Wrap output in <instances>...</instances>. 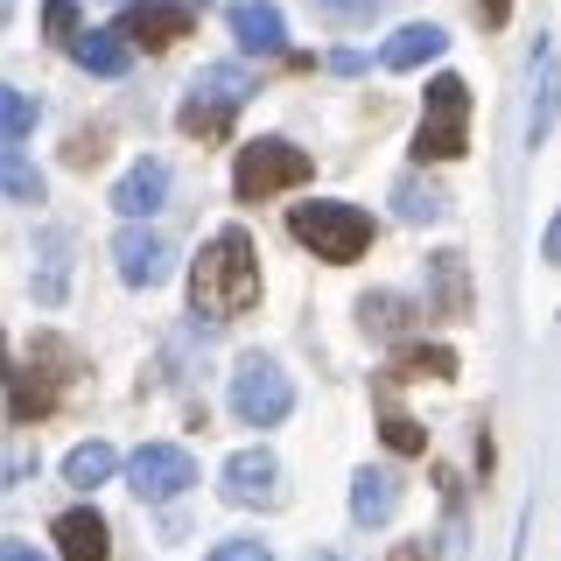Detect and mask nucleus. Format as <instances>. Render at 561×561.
<instances>
[{
  "label": "nucleus",
  "instance_id": "nucleus-1",
  "mask_svg": "<svg viewBox=\"0 0 561 561\" xmlns=\"http://www.w3.org/2000/svg\"><path fill=\"white\" fill-rule=\"evenodd\" d=\"M190 302H197V316H210V323H232V316H245L260 302V253L239 225H225V232L190 260Z\"/></svg>",
  "mask_w": 561,
  "mask_h": 561
},
{
  "label": "nucleus",
  "instance_id": "nucleus-2",
  "mask_svg": "<svg viewBox=\"0 0 561 561\" xmlns=\"http://www.w3.org/2000/svg\"><path fill=\"white\" fill-rule=\"evenodd\" d=\"M288 232H295V245H309L316 260H330V267H351V260L373 253V218H365L358 204H295Z\"/></svg>",
  "mask_w": 561,
  "mask_h": 561
},
{
  "label": "nucleus",
  "instance_id": "nucleus-3",
  "mask_svg": "<svg viewBox=\"0 0 561 561\" xmlns=\"http://www.w3.org/2000/svg\"><path fill=\"white\" fill-rule=\"evenodd\" d=\"M463 148H470V92H463L456 70H435L428 78V119H421V134H414V162L421 169L463 162Z\"/></svg>",
  "mask_w": 561,
  "mask_h": 561
},
{
  "label": "nucleus",
  "instance_id": "nucleus-4",
  "mask_svg": "<svg viewBox=\"0 0 561 561\" xmlns=\"http://www.w3.org/2000/svg\"><path fill=\"white\" fill-rule=\"evenodd\" d=\"M253 99V78L239 64H210L197 84L183 92V134L190 140H225L232 134V113Z\"/></svg>",
  "mask_w": 561,
  "mask_h": 561
},
{
  "label": "nucleus",
  "instance_id": "nucleus-5",
  "mask_svg": "<svg viewBox=\"0 0 561 561\" xmlns=\"http://www.w3.org/2000/svg\"><path fill=\"white\" fill-rule=\"evenodd\" d=\"M309 154L295 148V140H245L239 148V162H232V190H239V204H267L280 197V190H295V183H309Z\"/></svg>",
  "mask_w": 561,
  "mask_h": 561
},
{
  "label": "nucleus",
  "instance_id": "nucleus-6",
  "mask_svg": "<svg viewBox=\"0 0 561 561\" xmlns=\"http://www.w3.org/2000/svg\"><path fill=\"white\" fill-rule=\"evenodd\" d=\"M232 414L253 421V428H274V421L295 414V386H288V373H280L267 351H245V358L232 365Z\"/></svg>",
  "mask_w": 561,
  "mask_h": 561
},
{
  "label": "nucleus",
  "instance_id": "nucleus-7",
  "mask_svg": "<svg viewBox=\"0 0 561 561\" xmlns=\"http://www.w3.org/2000/svg\"><path fill=\"white\" fill-rule=\"evenodd\" d=\"M64 379H70L64 344L43 337V344H35V365H14V373H8V421H22V428H28V421H49V414H57Z\"/></svg>",
  "mask_w": 561,
  "mask_h": 561
},
{
  "label": "nucleus",
  "instance_id": "nucleus-8",
  "mask_svg": "<svg viewBox=\"0 0 561 561\" xmlns=\"http://www.w3.org/2000/svg\"><path fill=\"white\" fill-rule=\"evenodd\" d=\"M127 484L140 491V499H175V491L197 484V456L175 449V443H148L127 456Z\"/></svg>",
  "mask_w": 561,
  "mask_h": 561
},
{
  "label": "nucleus",
  "instance_id": "nucleus-9",
  "mask_svg": "<svg viewBox=\"0 0 561 561\" xmlns=\"http://www.w3.org/2000/svg\"><path fill=\"white\" fill-rule=\"evenodd\" d=\"M554 119H561V49H554V35H540L534 43V92H526V148H540L554 134Z\"/></svg>",
  "mask_w": 561,
  "mask_h": 561
},
{
  "label": "nucleus",
  "instance_id": "nucleus-10",
  "mask_svg": "<svg viewBox=\"0 0 561 561\" xmlns=\"http://www.w3.org/2000/svg\"><path fill=\"white\" fill-rule=\"evenodd\" d=\"M225 499L232 505H274V484H280V456L267 443H253V449H232L225 456Z\"/></svg>",
  "mask_w": 561,
  "mask_h": 561
},
{
  "label": "nucleus",
  "instance_id": "nucleus-11",
  "mask_svg": "<svg viewBox=\"0 0 561 561\" xmlns=\"http://www.w3.org/2000/svg\"><path fill=\"white\" fill-rule=\"evenodd\" d=\"M119 35H127L134 49H169L190 35V8L183 0H134L127 22H119Z\"/></svg>",
  "mask_w": 561,
  "mask_h": 561
},
{
  "label": "nucleus",
  "instance_id": "nucleus-12",
  "mask_svg": "<svg viewBox=\"0 0 561 561\" xmlns=\"http://www.w3.org/2000/svg\"><path fill=\"white\" fill-rule=\"evenodd\" d=\"M169 197V162H154V154H140V162L113 183V210L119 218H154Z\"/></svg>",
  "mask_w": 561,
  "mask_h": 561
},
{
  "label": "nucleus",
  "instance_id": "nucleus-13",
  "mask_svg": "<svg viewBox=\"0 0 561 561\" xmlns=\"http://www.w3.org/2000/svg\"><path fill=\"white\" fill-rule=\"evenodd\" d=\"M113 260H119V274H127L134 288H148V280H162V274H169V245L154 239L140 218H127V225H119V239H113Z\"/></svg>",
  "mask_w": 561,
  "mask_h": 561
},
{
  "label": "nucleus",
  "instance_id": "nucleus-14",
  "mask_svg": "<svg viewBox=\"0 0 561 561\" xmlns=\"http://www.w3.org/2000/svg\"><path fill=\"white\" fill-rule=\"evenodd\" d=\"M232 35H239V49H253V57H280V49H288V22H280L274 0H239Z\"/></svg>",
  "mask_w": 561,
  "mask_h": 561
},
{
  "label": "nucleus",
  "instance_id": "nucleus-15",
  "mask_svg": "<svg viewBox=\"0 0 561 561\" xmlns=\"http://www.w3.org/2000/svg\"><path fill=\"white\" fill-rule=\"evenodd\" d=\"M57 554L64 561H113L105 519L92 513V505H70V513H57Z\"/></svg>",
  "mask_w": 561,
  "mask_h": 561
},
{
  "label": "nucleus",
  "instance_id": "nucleus-16",
  "mask_svg": "<svg viewBox=\"0 0 561 561\" xmlns=\"http://www.w3.org/2000/svg\"><path fill=\"white\" fill-rule=\"evenodd\" d=\"M443 49H449V35L435 28V22H408V28H393V35H386L379 64H386V70H421L428 57H443Z\"/></svg>",
  "mask_w": 561,
  "mask_h": 561
},
{
  "label": "nucleus",
  "instance_id": "nucleus-17",
  "mask_svg": "<svg viewBox=\"0 0 561 561\" xmlns=\"http://www.w3.org/2000/svg\"><path fill=\"white\" fill-rule=\"evenodd\" d=\"M393 505H400V484L386 478V470H373V463L351 470V519H358V526H386Z\"/></svg>",
  "mask_w": 561,
  "mask_h": 561
},
{
  "label": "nucleus",
  "instance_id": "nucleus-18",
  "mask_svg": "<svg viewBox=\"0 0 561 561\" xmlns=\"http://www.w3.org/2000/svg\"><path fill=\"white\" fill-rule=\"evenodd\" d=\"M70 57L92 70V78H127V64H134V57H127V35H119V28H92V35L78 28Z\"/></svg>",
  "mask_w": 561,
  "mask_h": 561
},
{
  "label": "nucleus",
  "instance_id": "nucleus-19",
  "mask_svg": "<svg viewBox=\"0 0 561 561\" xmlns=\"http://www.w3.org/2000/svg\"><path fill=\"white\" fill-rule=\"evenodd\" d=\"M393 379H456V351L449 344H400L386 358V386Z\"/></svg>",
  "mask_w": 561,
  "mask_h": 561
},
{
  "label": "nucleus",
  "instance_id": "nucleus-20",
  "mask_svg": "<svg viewBox=\"0 0 561 561\" xmlns=\"http://www.w3.org/2000/svg\"><path fill=\"white\" fill-rule=\"evenodd\" d=\"M358 323L373 330V337H408V330L421 323V309L408 302V295H365V302H358Z\"/></svg>",
  "mask_w": 561,
  "mask_h": 561
},
{
  "label": "nucleus",
  "instance_id": "nucleus-21",
  "mask_svg": "<svg viewBox=\"0 0 561 561\" xmlns=\"http://www.w3.org/2000/svg\"><path fill=\"white\" fill-rule=\"evenodd\" d=\"M119 470V449L113 443H78L64 456V484H78V491H92V484H105Z\"/></svg>",
  "mask_w": 561,
  "mask_h": 561
},
{
  "label": "nucleus",
  "instance_id": "nucleus-22",
  "mask_svg": "<svg viewBox=\"0 0 561 561\" xmlns=\"http://www.w3.org/2000/svg\"><path fill=\"white\" fill-rule=\"evenodd\" d=\"M393 210H400V218H414V225H435V218H443V190H435L421 169H408L393 183Z\"/></svg>",
  "mask_w": 561,
  "mask_h": 561
},
{
  "label": "nucleus",
  "instance_id": "nucleus-23",
  "mask_svg": "<svg viewBox=\"0 0 561 561\" xmlns=\"http://www.w3.org/2000/svg\"><path fill=\"white\" fill-rule=\"evenodd\" d=\"M0 197H14V204H43V169L28 162L22 148L8 140V154H0Z\"/></svg>",
  "mask_w": 561,
  "mask_h": 561
},
{
  "label": "nucleus",
  "instance_id": "nucleus-24",
  "mask_svg": "<svg viewBox=\"0 0 561 561\" xmlns=\"http://www.w3.org/2000/svg\"><path fill=\"white\" fill-rule=\"evenodd\" d=\"M70 267H64V232H43V267H35V302H64Z\"/></svg>",
  "mask_w": 561,
  "mask_h": 561
},
{
  "label": "nucleus",
  "instance_id": "nucleus-25",
  "mask_svg": "<svg viewBox=\"0 0 561 561\" xmlns=\"http://www.w3.org/2000/svg\"><path fill=\"white\" fill-rule=\"evenodd\" d=\"M379 435H386V449H400V456H421V449H428V428H421L414 414H400L393 400H379Z\"/></svg>",
  "mask_w": 561,
  "mask_h": 561
},
{
  "label": "nucleus",
  "instance_id": "nucleus-26",
  "mask_svg": "<svg viewBox=\"0 0 561 561\" xmlns=\"http://www.w3.org/2000/svg\"><path fill=\"white\" fill-rule=\"evenodd\" d=\"M456 274H463V260H456V253H435V280H443V288H435V316H443V323L470 309V288Z\"/></svg>",
  "mask_w": 561,
  "mask_h": 561
},
{
  "label": "nucleus",
  "instance_id": "nucleus-27",
  "mask_svg": "<svg viewBox=\"0 0 561 561\" xmlns=\"http://www.w3.org/2000/svg\"><path fill=\"white\" fill-rule=\"evenodd\" d=\"M35 127V99L14 92V84H0V140H22Z\"/></svg>",
  "mask_w": 561,
  "mask_h": 561
},
{
  "label": "nucleus",
  "instance_id": "nucleus-28",
  "mask_svg": "<svg viewBox=\"0 0 561 561\" xmlns=\"http://www.w3.org/2000/svg\"><path fill=\"white\" fill-rule=\"evenodd\" d=\"M43 35L49 43H78V0H43Z\"/></svg>",
  "mask_w": 561,
  "mask_h": 561
},
{
  "label": "nucleus",
  "instance_id": "nucleus-29",
  "mask_svg": "<svg viewBox=\"0 0 561 561\" xmlns=\"http://www.w3.org/2000/svg\"><path fill=\"white\" fill-rule=\"evenodd\" d=\"M210 561H274L267 548H260V540H218V554Z\"/></svg>",
  "mask_w": 561,
  "mask_h": 561
},
{
  "label": "nucleus",
  "instance_id": "nucleus-30",
  "mask_svg": "<svg viewBox=\"0 0 561 561\" xmlns=\"http://www.w3.org/2000/svg\"><path fill=\"white\" fill-rule=\"evenodd\" d=\"M316 8H323V14H351V22H365V14H373L379 0H316Z\"/></svg>",
  "mask_w": 561,
  "mask_h": 561
},
{
  "label": "nucleus",
  "instance_id": "nucleus-31",
  "mask_svg": "<svg viewBox=\"0 0 561 561\" xmlns=\"http://www.w3.org/2000/svg\"><path fill=\"white\" fill-rule=\"evenodd\" d=\"M505 14H513V0H478V22L484 28H505Z\"/></svg>",
  "mask_w": 561,
  "mask_h": 561
},
{
  "label": "nucleus",
  "instance_id": "nucleus-32",
  "mask_svg": "<svg viewBox=\"0 0 561 561\" xmlns=\"http://www.w3.org/2000/svg\"><path fill=\"white\" fill-rule=\"evenodd\" d=\"M330 70H337V78H358L365 57H358V49H330Z\"/></svg>",
  "mask_w": 561,
  "mask_h": 561
},
{
  "label": "nucleus",
  "instance_id": "nucleus-33",
  "mask_svg": "<svg viewBox=\"0 0 561 561\" xmlns=\"http://www.w3.org/2000/svg\"><path fill=\"white\" fill-rule=\"evenodd\" d=\"M0 561H43V554H35L28 540H8V548H0Z\"/></svg>",
  "mask_w": 561,
  "mask_h": 561
},
{
  "label": "nucleus",
  "instance_id": "nucleus-34",
  "mask_svg": "<svg viewBox=\"0 0 561 561\" xmlns=\"http://www.w3.org/2000/svg\"><path fill=\"white\" fill-rule=\"evenodd\" d=\"M548 260L561 267V218H554V232H548Z\"/></svg>",
  "mask_w": 561,
  "mask_h": 561
},
{
  "label": "nucleus",
  "instance_id": "nucleus-35",
  "mask_svg": "<svg viewBox=\"0 0 561 561\" xmlns=\"http://www.w3.org/2000/svg\"><path fill=\"white\" fill-rule=\"evenodd\" d=\"M14 373V358H8V337H0V379H8Z\"/></svg>",
  "mask_w": 561,
  "mask_h": 561
},
{
  "label": "nucleus",
  "instance_id": "nucleus-36",
  "mask_svg": "<svg viewBox=\"0 0 561 561\" xmlns=\"http://www.w3.org/2000/svg\"><path fill=\"white\" fill-rule=\"evenodd\" d=\"M8 14H14V0H0V22H8Z\"/></svg>",
  "mask_w": 561,
  "mask_h": 561
}]
</instances>
